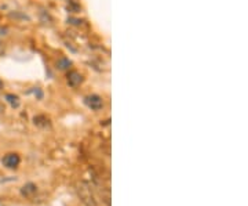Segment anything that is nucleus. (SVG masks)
Returning <instances> with one entry per match:
<instances>
[{"instance_id":"7ed1b4c3","label":"nucleus","mask_w":248,"mask_h":206,"mask_svg":"<svg viewBox=\"0 0 248 206\" xmlns=\"http://www.w3.org/2000/svg\"><path fill=\"white\" fill-rule=\"evenodd\" d=\"M84 103H86V105L90 108V109H93V111H99L101 108L104 107V101L102 99L97 96V94H91V96H87L86 99H84Z\"/></svg>"},{"instance_id":"0eeeda50","label":"nucleus","mask_w":248,"mask_h":206,"mask_svg":"<svg viewBox=\"0 0 248 206\" xmlns=\"http://www.w3.org/2000/svg\"><path fill=\"white\" fill-rule=\"evenodd\" d=\"M6 101H7L13 108L19 107V99H18V96H14V94H7V96H6Z\"/></svg>"},{"instance_id":"f257e3e1","label":"nucleus","mask_w":248,"mask_h":206,"mask_svg":"<svg viewBox=\"0 0 248 206\" xmlns=\"http://www.w3.org/2000/svg\"><path fill=\"white\" fill-rule=\"evenodd\" d=\"M76 191L78 195L81 199L83 205L84 206H97V201L94 198V194L91 191V187L87 181H80L79 184L76 186Z\"/></svg>"},{"instance_id":"423d86ee","label":"nucleus","mask_w":248,"mask_h":206,"mask_svg":"<svg viewBox=\"0 0 248 206\" xmlns=\"http://www.w3.org/2000/svg\"><path fill=\"white\" fill-rule=\"evenodd\" d=\"M71 65H72L71 60H68V58H61V60H58V61H57V68H58V69H61V71L68 69Z\"/></svg>"},{"instance_id":"f03ea898","label":"nucleus","mask_w":248,"mask_h":206,"mask_svg":"<svg viewBox=\"0 0 248 206\" xmlns=\"http://www.w3.org/2000/svg\"><path fill=\"white\" fill-rule=\"evenodd\" d=\"M1 163L7 168V169H17L21 163V158L18 154H7L3 156L1 159Z\"/></svg>"},{"instance_id":"6e6552de","label":"nucleus","mask_w":248,"mask_h":206,"mask_svg":"<svg viewBox=\"0 0 248 206\" xmlns=\"http://www.w3.org/2000/svg\"><path fill=\"white\" fill-rule=\"evenodd\" d=\"M3 90V82H1V79H0V91Z\"/></svg>"},{"instance_id":"20e7f679","label":"nucleus","mask_w":248,"mask_h":206,"mask_svg":"<svg viewBox=\"0 0 248 206\" xmlns=\"http://www.w3.org/2000/svg\"><path fill=\"white\" fill-rule=\"evenodd\" d=\"M81 82H83V76L80 75L79 72L72 71L68 73V83H69V86H72V87H78Z\"/></svg>"},{"instance_id":"39448f33","label":"nucleus","mask_w":248,"mask_h":206,"mask_svg":"<svg viewBox=\"0 0 248 206\" xmlns=\"http://www.w3.org/2000/svg\"><path fill=\"white\" fill-rule=\"evenodd\" d=\"M36 191H37V187H36L33 183H28L25 184L22 189H21V195L25 198H31L33 194H36Z\"/></svg>"}]
</instances>
